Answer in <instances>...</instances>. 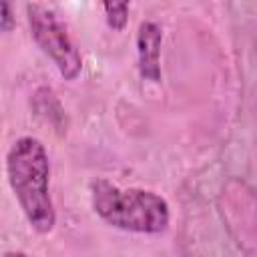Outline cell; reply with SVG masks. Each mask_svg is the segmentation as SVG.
<instances>
[{
	"label": "cell",
	"instance_id": "cell-1",
	"mask_svg": "<svg viewBox=\"0 0 257 257\" xmlns=\"http://www.w3.org/2000/svg\"><path fill=\"white\" fill-rule=\"evenodd\" d=\"M6 173L14 197L32 229L38 233L52 231L56 213L48 189L50 163L44 145L32 137L18 139L8 151Z\"/></svg>",
	"mask_w": 257,
	"mask_h": 257
},
{
	"label": "cell",
	"instance_id": "cell-2",
	"mask_svg": "<svg viewBox=\"0 0 257 257\" xmlns=\"http://www.w3.org/2000/svg\"><path fill=\"white\" fill-rule=\"evenodd\" d=\"M90 199L96 215L114 229L153 235L169 225V205L153 191L120 189L108 181H96Z\"/></svg>",
	"mask_w": 257,
	"mask_h": 257
},
{
	"label": "cell",
	"instance_id": "cell-3",
	"mask_svg": "<svg viewBox=\"0 0 257 257\" xmlns=\"http://www.w3.org/2000/svg\"><path fill=\"white\" fill-rule=\"evenodd\" d=\"M28 24L34 42L56 64L58 72L66 80H74L80 74L82 58L74 42L70 40L64 24L56 18V14L50 12L48 8L32 4L28 6Z\"/></svg>",
	"mask_w": 257,
	"mask_h": 257
},
{
	"label": "cell",
	"instance_id": "cell-4",
	"mask_svg": "<svg viewBox=\"0 0 257 257\" xmlns=\"http://www.w3.org/2000/svg\"><path fill=\"white\" fill-rule=\"evenodd\" d=\"M161 28L155 22H145L139 28V68L143 78L159 82L161 80Z\"/></svg>",
	"mask_w": 257,
	"mask_h": 257
},
{
	"label": "cell",
	"instance_id": "cell-5",
	"mask_svg": "<svg viewBox=\"0 0 257 257\" xmlns=\"http://www.w3.org/2000/svg\"><path fill=\"white\" fill-rule=\"evenodd\" d=\"M104 4V12H106V20L114 30H120L126 22V14H128V0H102Z\"/></svg>",
	"mask_w": 257,
	"mask_h": 257
},
{
	"label": "cell",
	"instance_id": "cell-6",
	"mask_svg": "<svg viewBox=\"0 0 257 257\" xmlns=\"http://www.w3.org/2000/svg\"><path fill=\"white\" fill-rule=\"evenodd\" d=\"M2 28L6 32L12 28V0H2Z\"/></svg>",
	"mask_w": 257,
	"mask_h": 257
}]
</instances>
